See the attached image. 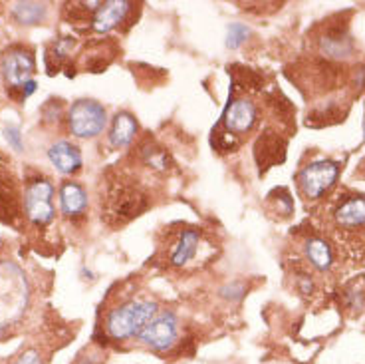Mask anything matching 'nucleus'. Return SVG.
Instances as JSON below:
<instances>
[{
    "mask_svg": "<svg viewBox=\"0 0 365 364\" xmlns=\"http://www.w3.org/2000/svg\"><path fill=\"white\" fill-rule=\"evenodd\" d=\"M248 34H250V30H248L244 24H241V22L231 24V28H228V36H226V46H228V48H233V50L234 48H238V46L248 38Z\"/></svg>",
    "mask_w": 365,
    "mask_h": 364,
    "instance_id": "nucleus-21",
    "label": "nucleus"
},
{
    "mask_svg": "<svg viewBox=\"0 0 365 364\" xmlns=\"http://www.w3.org/2000/svg\"><path fill=\"white\" fill-rule=\"evenodd\" d=\"M335 221L344 227H359L365 225V199L352 198L344 201L335 211Z\"/></svg>",
    "mask_w": 365,
    "mask_h": 364,
    "instance_id": "nucleus-14",
    "label": "nucleus"
},
{
    "mask_svg": "<svg viewBox=\"0 0 365 364\" xmlns=\"http://www.w3.org/2000/svg\"><path fill=\"white\" fill-rule=\"evenodd\" d=\"M352 40L342 32H330L322 38V50L330 58H345L352 52Z\"/></svg>",
    "mask_w": 365,
    "mask_h": 364,
    "instance_id": "nucleus-18",
    "label": "nucleus"
},
{
    "mask_svg": "<svg viewBox=\"0 0 365 364\" xmlns=\"http://www.w3.org/2000/svg\"><path fill=\"white\" fill-rule=\"evenodd\" d=\"M68 124L76 137H95L108 124L105 108L93 100H78L68 114Z\"/></svg>",
    "mask_w": 365,
    "mask_h": 364,
    "instance_id": "nucleus-3",
    "label": "nucleus"
},
{
    "mask_svg": "<svg viewBox=\"0 0 365 364\" xmlns=\"http://www.w3.org/2000/svg\"><path fill=\"white\" fill-rule=\"evenodd\" d=\"M60 207L66 215H80L88 207V195L81 186L74 181H66L60 189Z\"/></svg>",
    "mask_w": 365,
    "mask_h": 364,
    "instance_id": "nucleus-13",
    "label": "nucleus"
},
{
    "mask_svg": "<svg viewBox=\"0 0 365 364\" xmlns=\"http://www.w3.org/2000/svg\"><path fill=\"white\" fill-rule=\"evenodd\" d=\"M32 74H34V56L28 50L12 48L2 56V76L4 82L11 86V94L26 82H30Z\"/></svg>",
    "mask_w": 365,
    "mask_h": 364,
    "instance_id": "nucleus-7",
    "label": "nucleus"
},
{
    "mask_svg": "<svg viewBox=\"0 0 365 364\" xmlns=\"http://www.w3.org/2000/svg\"><path fill=\"white\" fill-rule=\"evenodd\" d=\"M110 207L120 221H127V219L139 215V211L145 209V198L133 189H120V193L113 195L110 201Z\"/></svg>",
    "mask_w": 365,
    "mask_h": 364,
    "instance_id": "nucleus-12",
    "label": "nucleus"
},
{
    "mask_svg": "<svg viewBox=\"0 0 365 364\" xmlns=\"http://www.w3.org/2000/svg\"><path fill=\"white\" fill-rule=\"evenodd\" d=\"M364 130H365V124H364Z\"/></svg>",
    "mask_w": 365,
    "mask_h": 364,
    "instance_id": "nucleus-24",
    "label": "nucleus"
},
{
    "mask_svg": "<svg viewBox=\"0 0 365 364\" xmlns=\"http://www.w3.org/2000/svg\"><path fill=\"white\" fill-rule=\"evenodd\" d=\"M14 364H44L42 363L40 354L36 353V351H26V353H22L18 358H16V363Z\"/></svg>",
    "mask_w": 365,
    "mask_h": 364,
    "instance_id": "nucleus-23",
    "label": "nucleus"
},
{
    "mask_svg": "<svg viewBox=\"0 0 365 364\" xmlns=\"http://www.w3.org/2000/svg\"><path fill=\"white\" fill-rule=\"evenodd\" d=\"M256 122V108L248 100H234L224 112V125L233 134H246Z\"/></svg>",
    "mask_w": 365,
    "mask_h": 364,
    "instance_id": "nucleus-9",
    "label": "nucleus"
},
{
    "mask_svg": "<svg viewBox=\"0 0 365 364\" xmlns=\"http://www.w3.org/2000/svg\"><path fill=\"white\" fill-rule=\"evenodd\" d=\"M141 156H143V161H145L147 166L155 167V169H159V171H163V169H167V167H169V156H167V152H165L163 147L147 144V146H143Z\"/></svg>",
    "mask_w": 365,
    "mask_h": 364,
    "instance_id": "nucleus-20",
    "label": "nucleus"
},
{
    "mask_svg": "<svg viewBox=\"0 0 365 364\" xmlns=\"http://www.w3.org/2000/svg\"><path fill=\"white\" fill-rule=\"evenodd\" d=\"M254 157H256V164L260 167V171L278 166L284 161L286 157V142L272 132L262 134L254 146Z\"/></svg>",
    "mask_w": 365,
    "mask_h": 364,
    "instance_id": "nucleus-8",
    "label": "nucleus"
},
{
    "mask_svg": "<svg viewBox=\"0 0 365 364\" xmlns=\"http://www.w3.org/2000/svg\"><path fill=\"white\" fill-rule=\"evenodd\" d=\"M129 8H132V4L123 2V0L103 2V4H100V8L95 11L93 28L98 32H110L125 18V14L129 12Z\"/></svg>",
    "mask_w": 365,
    "mask_h": 364,
    "instance_id": "nucleus-11",
    "label": "nucleus"
},
{
    "mask_svg": "<svg viewBox=\"0 0 365 364\" xmlns=\"http://www.w3.org/2000/svg\"><path fill=\"white\" fill-rule=\"evenodd\" d=\"M52 195L54 188L46 179H34L28 183L24 191V209L32 223L36 225H46L54 217V207H52Z\"/></svg>",
    "mask_w": 365,
    "mask_h": 364,
    "instance_id": "nucleus-4",
    "label": "nucleus"
},
{
    "mask_svg": "<svg viewBox=\"0 0 365 364\" xmlns=\"http://www.w3.org/2000/svg\"><path fill=\"white\" fill-rule=\"evenodd\" d=\"M52 166L56 167L64 176L76 174L81 167V154L76 146H71L70 142H58L48 149Z\"/></svg>",
    "mask_w": 365,
    "mask_h": 364,
    "instance_id": "nucleus-10",
    "label": "nucleus"
},
{
    "mask_svg": "<svg viewBox=\"0 0 365 364\" xmlns=\"http://www.w3.org/2000/svg\"><path fill=\"white\" fill-rule=\"evenodd\" d=\"M12 14L16 21L21 24H26V26L40 24L46 18V4H42V2H16L12 6Z\"/></svg>",
    "mask_w": 365,
    "mask_h": 364,
    "instance_id": "nucleus-16",
    "label": "nucleus"
},
{
    "mask_svg": "<svg viewBox=\"0 0 365 364\" xmlns=\"http://www.w3.org/2000/svg\"><path fill=\"white\" fill-rule=\"evenodd\" d=\"M137 134V122L133 120L132 114H117L113 118L112 134H110V142L115 147H125L133 142V137Z\"/></svg>",
    "mask_w": 365,
    "mask_h": 364,
    "instance_id": "nucleus-15",
    "label": "nucleus"
},
{
    "mask_svg": "<svg viewBox=\"0 0 365 364\" xmlns=\"http://www.w3.org/2000/svg\"><path fill=\"white\" fill-rule=\"evenodd\" d=\"M4 134H6V140H8V144H12L14 149H22V140H21V132H18V127L8 125V127L4 130Z\"/></svg>",
    "mask_w": 365,
    "mask_h": 364,
    "instance_id": "nucleus-22",
    "label": "nucleus"
},
{
    "mask_svg": "<svg viewBox=\"0 0 365 364\" xmlns=\"http://www.w3.org/2000/svg\"><path fill=\"white\" fill-rule=\"evenodd\" d=\"M177 334H179V326H177L175 314L163 312L145 324V329L139 333V339L155 351H169L177 341Z\"/></svg>",
    "mask_w": 365,
    "mask_h": 364,
    "instance_id": "nucleus-6",
    "label": "nucleus"
},
{
    "mask_svg": "<svg viewBox=\"0 0 365 364\" xmlns=\"http://www.w3.org/2000/svg\"><path fill=\"white\" fill-rule=\"evenodd\" d=\"M197 245H199V233L193 229L182 231V235L179 237V243H177V247H175L171 255L173 265H185L191 257H195Z\"/></svg>",
    "mask_w": 365,
    "mask_h": 364,
    "instance_id": "nucleus-17",
    "label": "nucleus"
},
{
    "mask_svg": "<svg viewBox=\"0 0 365 364\" xmlns=\"http://www.w3.org/2000/svg\"><path fill=\"white\" fill-rule=\"evenodd\" d=\"M30 299L28 281L18 265L0 261V329L18 321Z\"/></svg>",
    "mask_w": 365,
    "mask_h": 364,
    "instance_id": "nucleus-1",
    "label": "nucleus"
},
{
    "mask_svg": "<svg viewBox=\"0 0 365 364\" xmlns=\"http://www.w3.org/2000/svg\"><path fill=\"white\" fill-rule=\"evenodd\" d=\"M306 255L315 269L325 271L332 265V249L322 239H310L306 243Z\"/></svg>",
    "mask_w": 365,
    "mask_h": 364,
    "instance_id": "nucleus-19",
    "label": "nucleus"
},
{
    "mask_svg": "<svg viewBox=\"0 0 365 364\" xmlns=\"http://www.w3.org/2000/svg\"><path fill=\"white\" fill-rule=\"evenodd\" d=\"M157 305L151 301H132L113 309L105 319V331L112 339H129L139 334L145 324L155 319Z\"/></svg>",
    "mask_w": 365,
    "mask_h": 364,
    "instance_id": "nucleus-2",
    "label": "nucleus"
},
{
    "mask_svg": "<svg viewBox=\"0 0 365 364\" xmlns=\"http://www.w3.org/2000/svg\"><path fill=\"white\" fill-rule=\"evenodd\" d=\"M340 167L334 161H315L302 169L300 174V188L306 198L318 199L322 193L332 188L337 179Z\"/></svg>",
    "mask_w": 365,
    "mask_h": 364,
    "instance_id": "nucleus-5",
    "label": "nucleus"
}]
</instances>
